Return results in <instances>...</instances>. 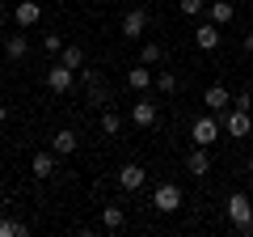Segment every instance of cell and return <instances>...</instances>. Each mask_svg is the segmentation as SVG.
Wrapping results in <instances>:
<instances>
[{"instance_id": "obj_1", "label": "cell", "mask_w": 253, "mask_h": 237, "mask_svg": "<svg viewBox=\"0 0 253 237\" xmlns=\"http://www.w3.org/2000/svg\"><path fill=\"white\" fill-rule=\"evenodd\" d=\"M224 212H228V225H232L236 233H245V237H253V203H249V195H245V191H236V195H228V203H224Z\"/></svg>"}, {"instance_id": "obj_2", "label": "cell", "mask_w": 253, "mask_h": 237, "mask_svg": "<svg viewBox=\"0 0 253 237\" xmlns=\"http://www.w3.org/2000/svg\"><path fill=\"white\" fill-rule=\"evenodd\" d=\"M42 85H46L51 93H72V85H76V68H68V64L59 59V64H51V68H46Z\"/></svg>"}, {"instance_id": "obj_3", "label": "cell", "mask_w": 253, "mask_h": 237, "mask_svg": "<svg viewBox=\"0 0 253 237\" xmlns=\"http://www.w3.org/2000/svg\"><path fill=\"white\" fill-rule=\"evenodd\" d=\"M224 131L232 140H245L253 131V118H249V106H228L224 110Z\"/></svg>"}, {"instance_id": "obj_4", "label": "cell", "mask_w": 253, "mask_h": 237, "mask_svg": "<svg viewBox=\"0 0 253 237\" xmlns=\"http://www.w3.org/2000/svg\"><path fill=\"white\" fill-rule=\"evenodd\" d=\"M190 140L199 148H211L219 140V123H215V115H199L194 123H190Z\"/></svg>"}, {"instance_id": "obj_5", "label": "cell", "mask_w": 253, "mask_h": 237, "mask_svg": "<svg viewBox=\"0 0 253 237\" xmlns=\"http://www.w3.org/2000/svg\"><path fill=\"white\" fill-rule=\"evenodd\" d=\"M148 9L144 4H135V9H126L123 13V38H131V43H139V38H144V30H148Z\"/></svg>"}, {"instance_id": "obj_6", "label": "cell", "mask_w": 253, "mask_h": 237, "mask_svg": "<svg viewBox=\"0 0 253 237\" xmlns=\"http://www.w3.org/2000/svg\"><path fill=\"white\" fill-rule=\"evenodd\" d=\"M81 81H84V93H89L93 106H106L110 102V89H106V81H101L97 68H81Z\"/></svg>"}, {"instance_id": "obj_7", "label": "cell", "mask_w": 253, "mask_h": 237, "mask_svg": "<svg viewBox=\"0 0 253 237\" xmlns=\"http://www.w3.org/2000/svg\"><path fill=\"white\" fill-rule=\"evenodd\" d=\"M152 208H156V212H177V208H181V186H177V182H161V186L152 191Z\"/></svg>"}, {"instance_id": "obj_8", "label": "cell", "mask_w": 253, "mask_h": 237, "mask_svg": "<svg viewBox=\"0 0 253 237\" xmlns=\"http://www.w3.org/2000/svg\"><path fill=\"white\" fill-rule=\"evenodd\" d=\"M156 115H161V110H156V102L148 98V93L135 102V106H131V123H135V127H152V123H156Z\"/></svg>"}, {"instance_id": "obj_9", "label": "cell", "mask_w": 253, "mask_h": 237, "mask_svg": "<svg viewBox=\"0 0 253 237\" xmlns=\"http://www.w3.org/2000/svg\"><path fill=\"white\" fill-rule=\"evenodd\" d=\"M13 21H17L21 30L38 26V21H42V4H38V0H21L17 9H13Z\"/></svg>"}, {"instance_id": "obj_10", "label": "cell", "mask_w": 253, "mask_h": 237, "mask_svg": "<svg viewBox=\"0 0 253 237\" xmlns=\"http://www.w3.org/2000/svg\"><path fill=\"white\" fill-rule=\"evenodd\" d=\"M144 165H135V161H126L123 170H118V186H123V191H144Z\"/></svg>"}, {"instance_id": "obj_11", "label": "cell", "mask_w": 253, "mask_h": 237, "mask_svg": "<svg viewBox=\"0 0 253 237\" xmlns=\"http://www.w3.org/2000/svg\"><path fill=\"white\" fill-rule=\"evenodd\" d=\"M152 85H156V72H152L148 64H135L131 72H126V89H135V93H148Z\"/></svg>"}, {"instance_id": "obj_12", "label": "cell", "mask_w": 253, "mask_h": 237, "mask_svg": "<svg viewBox=\"0 0 253 237\" xmlns=\"http://www.w3.org/2000/svg\"><path fill=\"white\" fill-rule=\"evenodd\" d=\"M203 106H207L211 115H219V110L232 106V93H228L224 85H207V93H203Z\"/></svg>"}, {"instance_id": "obj_13", "label": "cell", "mask_w": 253, "mask_h": 237, "mask_svg": "<svg viewBox=\"0 0 253 237\" xmlns=\"http://www.w3.org/2000/svg\"><path fill=\"white\" fill-rule=\"evenodd\" d=\"M194 47H199V51H215V47H219V26H215L211 17L194 30Z\"/></svg>"}, {"instance_id": "obj_14", "label": "cell", "mask_w": 253, "mask_h": 237, "mask_svg": "<svg viewBox=\"0 0 253 237\" xmlns=\"http://www.w3.org/2000/svg\"><path fill=\"white\" fill-rule=\"evenodd\" d=\"M186 170L194 174V178H207V174H211V157H207V148H199V144L190 148V157H186Z\"/></svg>"}, {"instance_id": "obj_15", "label": "cell", "mask_w": 253, "mask_h": 237, "mask_svg": "<svg viewBox=\"0 0 253 237\" xmlns=\"http://www.w3.org/2000/svg\"><path fill=\"white\" fill-rule=\"evenodd\" d=\"M101 229H106V233H118V229H126V212L118 208V203H106V208H101Z\"/></svg>"}, {"instance_id": "obj_16", "label": "cell", "mask_w": 253, "mask_h": 237, "mask_svg": "<svg viewBox=\"0 0 253 237\" xmlns=\"http://www.w3.org/2000/svg\"><path fill=\"white\" fill-rule=\"evenodd\" d=\"M51 148H55L59 157H72L76 148H81V140H76V131H68V127H63V131H55V136H51Z\"/></svg>"}, {"instance_id": "obj_17", "label": "cell", "mask_w": 253, "mask_h": 237, "mask_svg": "<svg viewBox=\"0 0 253 237\" xmlns=\"http://www.w3.org/2000/svg\"><path fill=\"white\" fill-rule=\"evenodd\" d=\"M55 157H59L55 148H51V153H46V148H42V153H34V161H30L34 178H51V174H55Z\"/></svg>"}, {"instance_id": "obj_18", "label": "cell", "mask_w": 253, "mask_h": 237, "mask_svg": "<svg viewBox=\"0 0 253 237\" xmlns=\"http://www.w3.org/2000/svg\"><path fill=\"white\" fill-rule=\"evenodd\" d=\"M161 59H165V47H161V43H144V38H139V64L156 68Z\"/></svg>"}, {"instance_id": "obj_19", "label": "cell", "mask_w": 253, "mask_h": 237, "mask_svg": "<svg viewBox=\"0 0 253 237\" xmlns=\"http://www.w3.org/2000/svg\"><path fill=\"white\" fill-rule=\"evenodd\" d=\"M207 17L215 21V26H228V21L236 17V9L228 4V0H215V4H207Z\"/></svg>"}, {"instance_id": "obj_20", "label": "cell", "mask_w": 253, "mask_h": 237, "mask_svg": "<svg viewBox=\"0 0 253 237\" xmlns=\"http://www.w3.org/2000/svg\"><path fill=\"white\" fill-rule=\"evenodd\" d=\"M4 55H9V59H26V55H30V38H26V34L4 38Z\"/></svg>"}, {"instance_id": "obj_21", "label": "cell", "mask_w": 253, "mask_h": 237, "mask_svg": "<svg viewBox=\"0 0 253 237\" xmlns=\"http://www.w3.org/2000/svg\"><path fill=\"white\" fill-rule=\"evenodd\" d=\"M97 123H101V131H106V136H118V131H123V115H118L114 106H106V110H101V118H97Z\"/></svg>"}, {"instance_id": "obj_22", "label": "cell", "mask_w": 253, "mask_h": 237, "mask_svg": "<svg viewBox=\"0 0 253 237\" xmlns=\"http://www.w3.org/2000/svg\"><path fill=\"white\" fill-rule=\"evenodd\" d=\"M26 233H30L26 220H13V216H4V212H0V237H26Z\"/></svg>"}, {"instance_id": "obj_23", "label": "cell", "mask_w": 253, "mask_h": 237, "mask_svg": "<svg viewBox=\"0 0 253 237\" xmlns=\"http://www.w3.org/2000/svg\"><path fill=\"white\" fill-rule=\"evenodd\" d=\"M59 59H63V64H68V68H76V72H81V68H84V51H81V47H76V43H63Z\"/></svg>"}, {"instance_id": "obj_24", "label": "cell", "mask_w": 253, "mask_h": 237, "mask_svg": "<svg viewBox=\"0 0 253 237\" xmlns=\"http://www.w3.org/2000/svg\"><path fill=\"white\" fill-rule=\"evenodd\" d=\"M156 89H161V93H177L181 89L177 72H156Z\"/></svg>"}, {"instance_id": "obj_25", "label": "cell", "mask_w": 253, "mask_h": 237, "mask_svg": "<svg viewBox=\"0 0 253 237\" xmlns=\"http://www.w3.org/2000/svg\"><path fill=\"white\" fill-rule=\"evenodd\" d=\"M177 9L186 17H199V13H207V0H177Z\"/></svg>"}, {"instance_id": "obj_26", "label": "cell", "mask_w": 253, "mask_h": 237, "mask_svg": "<svg viewBox=\"0 0 253 237\" xmlns=\"http://www.w3.org/2000/svg\"><path fill=\"white\" fill-rule=\"evenodd\" d=\"M42 47H46V51H63V38H59V34H46Z\"/></svg>"}, {"instance_id": "obj_27", "label": "cell", "mask_w": 253, "mask_h": 237, "mask_svg": "<svg viewBox=\"0 0 253 237\" xmlns=\"http://www.w3.org/2000/svg\"><path fill=\"white\" fill-rule=\"evenodd\" d=\"M241 47H245V55H253V34H245V38H241Z\"/></svg>"}, {"instance_id": "obj_28", "label": "cell", "mask_w": 253, "mask_h": 237, "mask_svg": "<svg viewBox=\"0 0 253 237\" xmlns=\"http://www.w3.org/2000/svg\"><path fill=\"white\" fill-rule=\"evenodd\" d=\"M4 118H9V106H4V102H0V123H4Z\"/></svg>"}, {"instance_id": "obj_29", "label": "cell", "mask_w": 253, "mask_h": 237, "mask_svg": "<svg viewBox=\"0 0 253 237\" xmlns=\"http://www.w3.org/2000/svg\"><path fill=\"white\" fill-rule=\"evenodd\" d=\"M245 174H249V178H253V157H249V161H245Z\"/></svg>"}, {"instance_id": "obj_30", "label": "cell", "mask_w": 253, "mask_h": 237, "mask_svg": "<svg viewBox=\"0 0 253 237\" xmlns=\"http://www.w3.org/2000/svg\"><path fill=\"white\" fill-rule=\"evenodd\" d=\"M0 195H4V182H0Z\"/></svg>"}]
</instances>
